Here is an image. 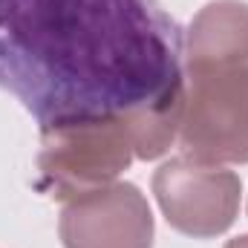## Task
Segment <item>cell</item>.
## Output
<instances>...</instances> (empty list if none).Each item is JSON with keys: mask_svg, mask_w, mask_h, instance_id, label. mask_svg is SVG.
Instances as JSON below:
<instances>
[{"mask_svg": "<svg viewBox=\"0 0 248 248\" xmlns=\"http://www.w3.org/2000/svg\"><path fill=\"white\" fill-rule=\"evenodd\" d=\"M156 0H0V90L41 122L122 113L182 81Z\"/></svg>", "mask_w": 248, "mask_h": 248, "instance_id": "6da1fadb", "label": "cell"}, {"mask_svg": "<svg viewBox=\"0 0 248 248\" xmlns=\"http://www.w3.org/2000/svg\"><path fill=\"white\" fill-rule=\"evenodd\" d=\"M133 159L136 153L119 113L46 122L38 150L41 190L58 202L78 199L119 182Z\"/></svg>", "mask_w": 248, "mask_h": 248, "instance_id": "7a4b0ae2", "label": "cell"}, {"mask_svg": "<svg viewBox=\"0 0 248 248\" xmlns=\"http://www.w3.org/2000/svg\"><path fill=\"white\" fill-rule=\"evenodd\" d=\"M182 156L199 165H248V66L185 69Z\"/></svg>", "mask_w": 248, "mask_h": 248, "instance_id": "3957f363", "label": "cell"}, {"mask_svg": "<svg viewBox=\"0 0 248 248\" xmlns=\"http://www.w3.org/2000/svg\"><path fill=\"white\" fill-rule=\"evenodd\" d=\"M153 196L170 228L193 240H211L234 225L243 182L228 168L199 165L179 156L153 173Z\"/></svg>", "mask_w": 248, "mask_h": 248, "instance_id": "277c9868", "label": "cell"}, {"mask_svg": "<svg viewBox=\"0 0 248 248\" xmlns=\"http://www.w3.org/2000/svg\"><path fill=\"white\" fill-rule=\"evenodd\" d=\"M153 211L133 182H113L63 202L58 237L63 248H153Z\"/></svg>", "mask_w": 248, "mask_h": 248, "instance_id": "5b68a950", "label": "cell"}, {"mask_svg": "<svg viewBox=\"0 0 248 248\" xmlns=\"http://www.w3.org/2000/svg\"><path fill=\"white\" fill-rule=\"evenodd\" d=\"M185 69L196 66H248V3L214 0L187 23L182 41Z\"/></svg>", "mask_w": 248, "mask_h": 248, "instance_id": "8992f818", "label": "cell"}, {"mask_svg": "<svg viewBox=\"0 0 248 248\" xmlns=\"http://www.w3.org/2000/svg\"><path fill=\"white\" fill-rule=\"evenodd\" d=\"M182 113H185V78L168 87L162 95L122 110L119 116L127 127L136 159L153 162L165 156L179 139Z\"/></svg>", "mask_w": 248, "mask_h": 248, "instance_id": "52a82bcc", "label": "cell"}, {"mask_svg": "<svg viewBox=\"0 0 248 248\" xmlns=\"http://www.w3.org/2000/svg\"><path fill=\"white\" fill-rule=\"evenodd\" d=\"M225 248H248V234H240V237H234V240H228Z\"/></svg>", "mask_w": 248, "mask_h": 248, "instance_id": "ba28073f", "label": "cell"}]
</instances>
